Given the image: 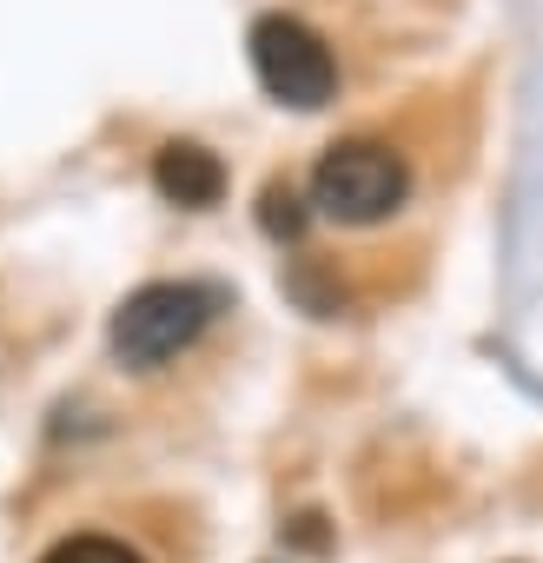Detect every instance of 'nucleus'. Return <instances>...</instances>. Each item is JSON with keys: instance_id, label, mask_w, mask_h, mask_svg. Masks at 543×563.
Segmentation results:
<instances>
[{"instance_id": "1", "label": "nucleus", "mask_w": 543, "mask_h": 563, "mask_svg": "<svg viewBox=\"0 0 543 563\" xmlns=\"http://www.w3.org/2000/svg\"><path fill=\"white\" fill-rule=\"evenodd\" d=\"M411 199V166L385 140H332L312 166V206L339 225H378Z\"/></svg>"}, {"instance_id": "2", "label": "nucleus", "mask_w": 543, "mask_h": 563, "mask_svg": "<svg viewBox=\"0 0 543 563\" xmlns=\"http://www.w3.org/2000/svg\"><path fill=\"white\" fill-rule=\"evenodd\" d=\"M212 312H219V292L212 286H192V278H153V286H140V292L120 299L107 339H113L120 365L153 372V365L179 358L212 325Z\"/></svg>"}, {"instance_id": "3", "label": "nucleus", "mask_w": 543, "mask_h": 563, "mask_svg": "<svg viewBox=\"0 0 543 563\" xmlns=\"http://www.w3.org/2000/svg\"><path fill=\"white\" fill-rule=\"evenodd\" d=\"M245 54H252L258 87L279 100V107L319 113L339 93V60H332V47L299 14H258L252 34H245Z\"/></svg>"}, {"instance_id": "4", "label": "nucleus", "mask_w": 543, "mask_h": 563, "mask_svg": "<svg viewBox=\"0 0 543 563\" xmlns=\"http://www.w3.org/2000/svg\"><path fill=\"white\" fill-rule=\"evenodd\" d=\"M153 186H159L166 206L206 212V206L225 199V166H219V153H206V146H192V140H173V146L153 153Z\"/></svg>"}, {"instance_id": "5", "label": "nucleus", "mask_w": 543, "mask_h": 563, "mask_svg": "<svg viewBox=\"0 0 543 563\" xmlns=\"http://www.w3.org/2000/svg\"><path fill=\"white\" fill-rule=\"evenodd\" d=\"M41 563H146L126 537H107V530H80V537H60Z\"/></svg>"}, {"instance_id": "6", "label": "nucleus", "mask_w": 543, "mask_h": 563, "mask_svg": "<svg viewBox=\"0 0 543 563\" xmlns=\"http://www.w3.org/2000/svg\"><path fill=\"white\" fill-rule=\"evenodd\" d=\"M258 219H265V232H272V239H299V232H306V206H299V192H292V186H272Z\"/></svg>"}]
</instances>
